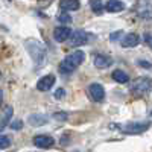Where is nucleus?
Here are the masks:
<instances>
[{"mask_svg": "<svg viewBox=\"0 0 152 152\" xmlns=\"http://www.w3.org/2000/svg\"><path fill=\"white\" fill-rule=\"evenodd\" d=\"M24 49H26V52L29 53V56L32 58L35 64L41 66L46 61V46L40 40H37V38L24 40Z\"/></svg>", "mask_w": 152, "mask_h": 152, "instance_id": "1", "label": "nucleus"}, {"mask_svg": "<svg viewBox=\"0 0 152 152\" xmlns=\"http://www.w3.org/2000/svg\"><path fill=\"white\" fill-rule=\"evenodd\" d=\"M85 59V53L84 50H75L70 55H67L64 59L61 61L59 64V72L62 75H67V73H72L75 69H78Z\"/></svg>", "mask_w": 152, "mask_h": 152, "instance_id": "2", "label": "nucleus"}, {"mask_svg": "<svg viewBox=\"0 0 152 152\" xmlns=\"http://www.w3.org/2000/svg\"><path fill=\"white\" fill-rule=\"evenodd\" d=\"M152 90V78L148 76H138L129 84V91L135 96H145Z\"/></svg>", "mask_w": 152, "mask_h": 152, "instance_id": "3", "label": "nucleus"}, {"mask_svg": "<svg viewBox=\"0 0 152 152\" xmlns=\"http://www.w3.org/2000/svg\"><path fill=\"white\" fill-rule=\"evenodd\" d=\"M151 123L149 122H131V123H126L122 126V132L125 134H142L145 131L149 129Z\"/></svg>", "mask_w": 152, "mask_h": 152, "instance_id": "4", "label": "nucleus"}, {"mask_svg": "<svg viewBox=\"0 0 152 152\" xmlns=\"http://www.w3.org/2000/svg\"><path fill=\"white\" fill-rule=\"evenodd\" d=\"M135 14L143 20H152V3L151 0H138L135 5Z\"/></svg>", "mask_w": 152, "mask_h": 152, "instance_id": "5", "label": "nucleus"}, {"mask_svg": "<svg viewBox=\"0 0 152 152\" xmlns=\"http://www.w3.org/2000/svg\"><path fill=\"white\" fill-rule=\"evenodd\" d=\"M88 40H90V34L82 29H78V31L72 32V35L69 38V44H70V47H79V46L87 44Z\"/></svg>", "mask_w": 152, "mask_h": 152, "instance_id": "6", "label": "nucleus"}, {"mask_svg": "<svg viewBox=\"0 0 152 152\" xmlns=\"http://www.w3.org/2000/svg\"><path fill=\"white\" fill-rule=\"evenodd\" d=\"M88 94H90L91 100H94V102H102L105 99V88L97 82H93L88 85Z\"/></svg>", "mask_w": 152, "mask_h": 152, "instance_id": "7", "label": "nucleus"}, {"mask_svg": "<svg viewBox=\"0 0 152 152\" xmlns=\"http://www.w3.org/2000/svg\"><path fill=\"white\" fill-rule=\"evenodd\" d=\"M32 142L40 149H49L55 145V138L50 137V135H46V134H40V135H35Z\"/></svg>", "mask_w": 152, "mask_h": 152, "instance_id": "8", "label": "nucleus"}, {"mask_svg": "<svg viewBox=\"0 0 152 152\" xmlns=\"http://www.w3.org/2000/svg\"><path fill=\"white\" fill-rule=\"evenodd\" d=\"M113 62H114V59H113L110 55H105V53H94V55H93V64H94V67H97V69L111 67Z\"/></svg>", "mask_w": 152, "mask_h": 152, "instance_id": "9", "label": "nucleus"}, {"mask_svg": "<svg viewBox=\"0 0 152 152\" xmlns=\"http://www.w3.org/2000/svg\"><path fill=\"white\" fill-rule=\"evenodd\" d=\"M122 47L125 49H132V47H137L138 44H140V35L135 34V32H131V34H126L122 41H120Z\"/></svg>", "mask_w": 152, "mask_h": 152, "instance_id": "10", "label": "nucleus"}, {"mask_svg": "<svg viewBox=\"0 0 152 152\" xmlns=\"http://www.w3.org/2000/svg\"><path fill=\"white\" fill-rule=\"evenodd\" d=\"M12 116H14V108H12L11 105L5 107L3 111L0 113V132H2V131L6 128V126H9Z\"/></svg>", "mask_w": 152, "mask_h": 152, "instance_id": "11", "label": "nucleus"}, {"mask_svg": "<svg viewBox=\"0 0 152 152\" xmlns=\"http://www.w3.org/2000/svg\"><path fill=\"white\" fill-rule=\"evenodd\" d=\"M53 84H55V76L53 75H46V76H43V78L38 79L37 90L38 91H49L50 88L53 87Z\"/></svg>", "mask_w": 152, "mask_h": 152, "instance_id": "12", "label": "nucleus"}, {"mask_svg": "<svg viewBox=\"0 0 152 152\" xmlns=\"http://www.w3.org/2000/svg\"><path fill=\"white\" fill-rule=\"evenodd\" d=\"M70 35H72V31H70L69 26H58V28L53 29V38H55V41H58V43L67 41L70 38Z\"/></svg>", "mask_w": 152, "mask_h": 152, "instance_id": "13", "label": "nucleus"}, {"mask_svg": "<svg viewBox=\"0 0 152 152\" xmlns=\"http://www.w3.org/2000/svg\"><path fill=\"white\" fill-rule=\"evenodd\" d=\"M125 9H126V5L122 0H108L105 3V11L110 12V14H117V12H122Z\"/></svg>", "mask_w": 152, "mask_h": 152, "instance_id": "14", "label": "nucleus"}, {"mask_svg": "<svg viewBox=\"0 0 152 152\" xmlns=\"http://www.w3.org/2000/svg\"><path fill=\"white\" fill-rule=\"evenodd\" d=\"M47 122H49L47 116L46 114H41V113H34V114H31V116L28 117V123L31 126H43Z\"/></svg>", "mask_w": 152, "mask_h": 152, "instance_id": "15", "label": "nucleus"}, {"mask_svg": "<svg viewBox=\"0 0 152 152\" xmlns=\"http://www.w3.org/2000/svg\"><path fill=\"white\" fill-rule=\"evenodd\" d=\"M59 8L62 12H73L81 8L79 0H59Z\"/></svg>", "mask_w": 152, "mask_h": 152, "instance_id": "16", "label": "nucleus"}, {"mask_svg": "<svg viewBox=\"0 0 152 152\" xmlns=\"http://www.w3.org/2000/svg\"><path fill=\"white\" fill-rule=\"evenodd\" d=\"M111 78H113L114 82H117V84H128V82H129L128 73H126L125 70H120V69L114 70V72L111 73Z\"/></svg>", "mask_w": 152, "mask_h": 152, "instance_id": "17", "label": "nucleus"}, {"mask_svg": "<svg viewBox=\"0 0 152 152\" xmlns=\"http://www.w3.org/2000/svg\"><path fill=\"white\" fill-rule=\"evenodd\" d=\"M90 8L96 15H100L105 11V5L102 3V0H90Z\"/></svg>", "mask_w": 152, "mask_h": 152, "instance_id": "18", "label": "nucleus"}, {"mask_svg": "<svg viewBox=\"0 0 152 152\" xmlns=\"http://www.w3.org/2000/svg\"><path fill=\"white\" fill-rule=\"evenodd\" d=\"M58 21L62 23V24L72 23V15H70V12H61V14L58 15Z\"/></svg>", "mask_w": 152, "mask_h": 152, "instance_id": "19", "label": "nucleus"}, {"mask_svg": "<svg viewBox=\"0 0 152 152\" xmlns=\"http://www.w3.org/2000/svg\"><path fill=\"white\" fill-rule=\"evenodd\" d=\"M11 146V138L9 135H3V134H0V149H6Z\"/></svg>", "mask_w": 152, "mask_h": 152, "instance_id": "20", "label": "nucleus"}, {"mask_svg": "<svg viewBox=\"0 0 152 152\" xmlns=\"http://www.w3.org/2000/svg\"><path fill=\"white\" fill-rule=\"evenodd\" d=\"M53 119H55L56 122H66V120L69 119V114H67L66 111H58V113L53 114Z\"/></svg>", "mask_w": 152, "mask_h": 152, "instance_id": "21", "label": "nucleus"}, {"mask_svg": "<svg viewBox=\"0 0 152 152\" xmlns=\"http://www.w3.org/2000/svg\"><path fill=\"white\" fill-rule=\"evenodd\" d=\"M9 128L14 129V131H18V129L23 128V122H21V120H14V122H11V123H9Z\"/></svg>", "mask_w": 152, "mask_h": 152, "instance_id": "22", "label": "nucleus"}, {"mask_svg": "<svg viewBox=\"0 0 152 152\" xmlns=\"http://www.w3.org/2000/svg\"><path fill=\"white\" fill-rule=\"evenodd\" d=\"M64 96H66V90H64V88H58V90L53 93V97H55V99H58V100L64 99Z\"/></svg>", "mask_w": 152, "mask_h": 152, "instance_id": "23", "label": "nucleus"}, {"mask_svg": "<svg viewBox=\"0 0 152 152\" xmlns=\"http://www.w3.org/2000/svg\"><path fill=\"white\" fill-rule=\"evenodd\" d=\"M143 38H145V43H146V44H148V46L152 49V32H146Z\"/></svg>", "mask_w": 152, "mask_h": 152, "instance_id": "24", "label": "nucleus"}, {"mask_svg": "<svg viewBox=\"0 0 152 152\" xmlns=\"http://www.w3.org/2000/svg\"><path fill=\"white\" fill-rule=\"evenodd\" d=\"M122 34H123L122 31H117V32H113V34H111V37H110V40H111V41H116V40H119V38L122 37Z\"/></svg>", "mask_w": 152, "mask_h": 152, "instance_id": "25", "label": "nucleus"}, {"mask_svg": "<svg viewBox=\"0 0 152 152\" xmlns=\"http://www.w3.org/2000/svg\"><path fill=\"white\" fill-rule=\"evenodd\" d=\"M138 66H142V67H145V69H152V64H151V62H148V61H143V59H140V61H138Z\"/></svg>", "mask_w": 152, "mask_h": 152, "instance_id": "26", "label": "nucleus"}, {"mask_svg": "<svg viewBox=\"0 0 152 152\" xmlns=\"http://www.w3.org/2000/svg\"><path fill=\"white\" fill-rule=\"evenodd\" d=\"M3 104V90H0V107Z\"/></svg>", "mask_w": 152, "mask_h": 152, "instance_id": "27", "label": "nucleus"}, {"mask_svg": "<svg viewBox=\"0 0 152 152\" xmlns=\"http://www.w3.org/2000/svg\"><path fill=\"white\" fill-rule=\"evenodd\" d=\"M0 78H2V72H0Z\"/></svg>", "mask_w": 152, "mask_h": 152, "instance_id": "28", "label": "nucleus"}, {"mask_svg": "<svg viewBox=\"0 0 152 152\" xmlns=\"http://www.w3.org/2000/svg\"><path fill=\"white\" fill-rule=\"evenodd\" d=\"M151 114H152V113H151Z\"/></svg>", "mask_w": 152, "mask_h": 152, "instance_id": "29", "label": "nucleus"}]
</instances>
